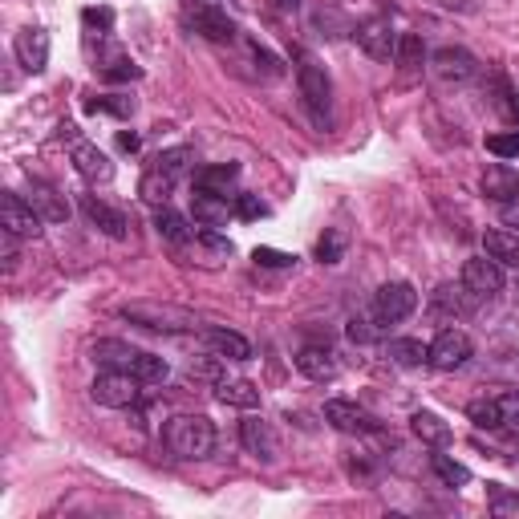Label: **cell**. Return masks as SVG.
I'll return each mask as SVG.
<instances>
[{"label": "cell", "instance_id": "6da1fadb", "mask_svg": "<svg viewBox=\"0 0 519 519\" xmlns=\"http://www.w3.org/2000/svg\"><path fill=\"white\" fill-rule=\"evenodd\" d=\"M94 361H102L106 369H122V374H134L138 382H163L167 378V361L146 353V349H134V345H122V341H98L94 345Z\"/></svg>", "mask_w": 519, "mask_h": 519}, {"label": "cell", "instance_id": "7a4b0ae2", "mask_svg": "<svg viewBox=\"0 0 519 519\" xmlns=\"http://www.w3.org/2000/svg\"><path fill=\"white\" fill-rule=\"evenodd\" d=\"M296 86H301V98H305V110L313 118V126L329 130L333 122V82H329V73L317 57H301V65H296Z\"/></svg>", "mask_w": 519, "mask_h": 519}, {"label": "cell", "instance_id": "3957f363", "mask_svg": "<svg viewBox=\"0 0 519 519\" xmlns=\"http://www.w3.org/2000/svg\"><path fill=\"white\" fill-rule=\"evenodd\" d=\"M163 438H167L171 455H179V459H207L215 451V426L203 414H179V418H171L167 430H163Z\"/></svg>", "mask_w": 519, "mask_h": 519}, {"label": "cell", "instance_id": "277c9868", "mask_svg": "<svg viewBox=\"0 0 519 519\" xmlns=\"http://www.w3.org/2000/svg\"><path fill=\"white\" fill-rule=\"evenodd\" d=\"M187 25H191L199 37L215 41V45L240 41V29H236V21H232V13H228L224 0H195V5L187 9Z\"/></svg>", "mask_w": 519, "mask_h": 519}, {"label": "cell", "instance_id": "5b68a950", "mask_svg": "<svg viewBox=\"0 0 519 519\" xmlns=\"http://www.w3.org/2000/svg\"><path fill=\"white\" fill-rule=\"evenodd\" d=\"M414 309H418V292H414V284H406V280L382 284V288L374 292V305H369V313H374L382 325H398V321H406Z\"/></svg>", "mask_w": 519, "mask_h": 519}, {"label": "cell", "instance_id": "8992f818", "mask_svg": "<svg viewBox=\"0 0 519 519\" xmlns=\"http://www.w3.org/2000/svg\"><path fill=\"white\" fill-rule=\"evenodd\" d=\"M41 224H45V219L37 215V207H33L29 199H21L17 191L0 195V228H5L9 236L33 240V236H41Z\"/></svg>", "mask_w": 519, "mask_h": 519}, {"label": "cell", "instance_id": "52a82bcc", "mask_svg": "<svg viewBox=\"0 0 519 519\" xmlns=\"http://www.w3.org/2000/svg\"><path fill=\"white\" fill-rule=\"evenodd\" d=\"M398 37H402V33H394V21H390V17H369V21L353 25V41H357L369 57H374V61H394Z\"/></svg>", "mask_w": 519, "mask_h": 519}, {"label": "cell", "instance_id": "ba28073f", "mask_svg": "<svg viewBox=\"0 0 519 519\" xmlns=\"http://www.w3.org/2000/svg\"><path fill=\"white\" fill-rule=\"evenodd\" d=\"M142 382L134 378V374H122V369H110V374H102L94 386H90V398L98 402V406H110V410H126V406H134L138 402V390Z\"/></svg>", "mask_w": 519, "mask_h": 519}, {"label": "cell", "instance_id": "9c48e42d", "mask_svg": "<svg viewBox=\"0 0 519 519\" xmlns=\"http://www.w3.org/2000/svg\"><path fill=\"white\" fill-rule=\"evenodd\" d=\"M471 353H475V345H471V337H467L463 329H442V333L434 337L426 361H430L434 369H442V374H451V369H463V365L471 361Z\"/></svg>", "mask_w": 519, "mask_h": 519}, {"label": "cell", "instance_id": "30bf717a", "mask_svg": "<svg viewBox=\"0 0 519 519\" xmlns=\"http://www.w3.org/2000/svg\"><path fill=\"white\" fill-rule=\"evenodd\" d=\"M430 69L438 73L442 82H455V86H467V82L479 78V61H475L463 45H442V49H434Z\"/></svg>", "mask_w": 519, "mask_h": 519}, {"label": "cell", "instance_id": "8fae6325", "mask_svg": "<svg viewBox=\"0 0 519 519\" xmlns=\"http://www.w3.org/2000/svg\"><path fill=\"white\" fill-rule=\"evenodd\" d=\"M325 422L337 426L341 434H378V430H382V422H378L374 414L361 410L357 402H345V398L325 402Z\"/></svg>", "mask_w": 519, "mask_h": 519}, {"label": "cell", "instance_id": "7c38bea8", "mask_svg": "<svg viewBox=\"0 0 519 519\" xmlns=\"http://www.w3.org/2000/svg\"><path fill=\"white\" fill-rule=\"evenodd\" d=\"M13 53H17V65H21L25 73H41V69L49 65V33H45L41 25L21 29L17 41H13Z\"/></svg>", "mask_w": 519, "mask_h": 519}, {"label": "cell", "instance_id": "4fadbf2b", "mask_svg": "<svg viewBox=\"0 0 519 519\" xmlns=\"http://www.w3.org/2000/svg\"><path fill=\"white\" fill-rule=\"evenodd\" d=\"M191 215H195V224L199 228H228V219L236 215V207L228 203V195H211V191H199L191 195Z\"/></svg>", "mask_w": 519, "mask_h": 519}, {"label": "cell", "instance_id": "5bb4252c", "mask_svg": "<svg viewBox=\"0 0 519 519\" xmlns=\"http://www.w3.org/2000/svg\"><path fill=\"white\" fill-rule=\"evenodd\" d=\"M463 284H467L475 296H495V292H503V264L491 260V256L467 260V264H463Z\"/></svg>", "mask_w": 519, "mask_h": 519}, {"label": "cell", "instance_id": "9a60e30c", "mask_svg": "<svg viewBox=\"0 0 519 519\" xmlns=\"http://www.w3.org/2000/svg\"><path fill=\"white\" fill-rule=\"evenodd\" d=\"M82 211H86V219L94 228H102L110 240H126V215L118 211V207H110V203H102L98 195H82Z\"/></svg>", "mask_w": 519, "mask_h": 519}, {"label": "cell", "instance_id": "2e32d148", "mask_svg": "<svg viewBox=\"0 0 519 519\" xmlns=\"http://www.w3.org/2000/svg\"><path fill=\"white\" fill-rule=\"evenodd\" d=\"M73 167H78V175H82L86 183H110V179H114L110 155H102L98 146H90V142H78V146H73Z\"/></svg>", "mask_w": 519, "mask_h": 519}, {"label": "cell", "instance_id": "e0dca14e", "mask_svg": "<svg viewBox=\"0 0 519 519\" xmlns=\"http://www.w3.org/2000/svg\"><path fill=\"white\" fill-rule=\"evenodd\" d=\"M296 369L313 382H333L337 378V357H333L329 345H305L301 353H296Z\"/></svg>", "mask_w": 519, "mask_h": 519}, {"label": "cell", "instance_id": "ac0fdd59", "mask_svg": "<svg viewBox=\"0 0 519 519\" xmlns=\"http://www.w3.org/2000/svg\"><path fill=\"white\" fill-rule=\"evenodd\" d=\"M29 203L37 207V215L45 219V224H65V219H69V203H65V195H61L57 187L41 183V179L29 183Z\"/></svg>", "mask_w": 519, "mask_h": 519}, {"label": "cell", "instance_id": "d6986e66", "mask_svg": "<svg viewBox=\"0 0 519 519\" xmlns=\"http://www.w3.org/2000/svg\"><path fill=\"white\" fill-rule=\"evenodd\" d=\"M240 442L256 455V459H264V463H276V455H280V447H276V434H272V426L264 422V418H248V422H240Z\"/></svg>", "mask_w": 519, "mask_h": 519}, {"label": "cell", "instance_id": "ffe728a7", "mask_svg": "<svg viewBox=\"0 0 519 519\" xmlns=\"http://www.w3.org/2000/svg\"><path fill=\"white\" fill-rule=\"evenodd\" d=\"M203 345H207L215 357H228V361H248V357H252L248 337H240L236 329H219V325H211V329H203Z\"/></svg>", "mask_w": 519, "mask_h": 519}, {"label": "cell", "instance_id": "44dd1931", "mask_svg": "<svg viewBox=\"0 0 519 519\" xmlns=\"http://www.w3.org/2000/svg\"><path fill=\"white\" fill-rule=\"evenodd\" d=\"M475 301H483V296H475L467 284H438V292H434V313H447V317H467L471 309H475Z\"/></svg>", "mask_w": 519, "mask_h": 519}, {"label": "cell", "instance_id": "7402d4cb", "mask_svg": "<svg viewBox=\"0 0 519 519\" xmlns=\"http://www.w3.org/2000/svg\"><path fill=\"white\" fill-rule=\"evenodd\" d=\"M236 179H240V163H211V167L195 171V187L211 191V195H232Z\"/></svg>", "mask_w": 519, "mask_h": 519}, {"label": "cell", "instance_id": "603a6c76", "mask_svg": "<svg viewBox=\"0 0 519 519\" xmlns=\"http://www.w3.org/2000/svg\"><path fill=\"white\" fill-rule=\"evenodd\" d=\"M155 228H159V236L171 244V252L183 248V244L195 236V228L187 224V219H183L179 211H171V207H159V211H155Z\"/></svg>", "mask_w": 519, "mask_h": 519}, {"label": "cell", "instance_id": "cb8c5ba5", "mask_svg": "<svg viewBox=\"0 0 519 519\" xmlns=\"http://www.w3.org/2000/svg\"><path fill=\"white\" fill-rule=\"evenodd\" d=\"M410 430L426 442V447H447V442H451V426L442 422L438 414H430V410H418V414L410 418Z\"/></svg>", "mask_w": 519, "mask_h": 519}, {"label": "cell", "instance_id": "d4e9b609", "mask_svg": "<svg viewBox=\"0 0 519 519\" xmlns=\"http://www.w3.org/2000/svg\"><path fill=\"white\" fill-rule=\"evenodd\" d=\"M483 252L499 264L519 268V232H487L483 236Z\"/></svg>", "mask_w": 519, "mask_h": 519}, {"label": "cell", "instance_id": "484cf974", "mask_svg": "<svg viewBox=\"0 0 519 519\" xmlns=\"http://www.w3.org/2000/svg\"><path fill=\"white\" fill-rule=\"evenodd\" d=\"M215 398L224 402V406H240V410H256L260 406V390L252 386V382H219L215 386Z\"/></svg>", "mask_w": 519, "mask_h": 519}, {"label": "cell", "instance_id": "4316f807", "mask_svg": "<svg viewBox=\"0 0 519 519\" xmlns=\"http://www.w3.org/2000/svg\"><path fill=\"white\" fill-rule=\"evenodd\" d=\"M487 98H491V106H495L507 122L519 126V90H515L507 78H499V73H495V78H491V94H487Z\"/></svg>", "mask_w": 519, "mask_h": 519}, {"label": "cell", "instance_id": "83f0119b", "mask_svg": "<svg viewBox=\"0 0 519 519\" xmlns=\"http://www.w3.org/2000/svg\"><path fill=\"white\" fill-rule=\"evenodd\" d=\"M483 191H487L491 199H499V203H507L511 195H519V175L495 163V167H487V175H483Z\"/></svg>", "mask_w": 519, "mask_h": 519}, {"label": "cell", "instance_id": "f1b7e54d", "mask_svg": "<svg viewBox=\"0 0 519 519\" xmlns=\"http://www.w3.org/2000/svg\"><path fill=\"white\" fill-rule=\"evenodd\" d=\"M345 333H349V341H353V345H378V341L386 337V325H382L374 313H361V317H353V321H349V329H345Z\"/></svg>", "mask_w": 519, "mask_h": 519}, {"label": "cell", "instance_id": "f546056e", "mask_svg": "<svg viewBox=\"0 0 519 519\" xmlns=\"http://www.w3.org/2000/svg\"><path fill=\"white\" fill-rule=\"evenodd\" d=\"M426 357H430V345H422V341H414V337L390 341V361L402 365V369H414V365H422Z\"/></svg>", "mask_w": 519, "mask_h": 519}, {"label": "cell", "instance_id": "4dcf8cb0", "mask_svg": "<svg viewBox=\"0 0 519 519\" xmlns=\"http://www.w3.org/2000/svg\"><path fill=\"white\" fill-rule=\"evenodd\" d=\"M394 65H398L402 73H418V69H422V37H418V33H402V37H398Z\"/></svg>", "mask_w": 519, "mask_h": 519}, {"label": "cell", "instance_id": "1f68e13d", "mask_svg": "<svg viewBox=\"0 0 519 519\" xmlns=\"http://www.w3.org/2000/svg\"><path fill=\"white\" fill-rule=\"evenodd\" d=\"M102 78H106V82H138L142 69H138L126 53H110V57L102 61Z\"/></svg>", "mask_w": 519, "mask_h": 519}, {"label": "cell", "instance_id": "d6a6232c", "mask_svg": "<svg viewBox=\"0 0 519 519\" xmlns=\"http://www.w3.org/2000/svg\"><path fill=\"white\" fill-rule=\"evenodd\" d=\"M430 467H434V475L447 483V487H467V483H471V471H467L463 463H455L451 455H434Z\"/></svg>", "mask_w": 519, "mask_h": 519}, {"label": "cell", "instance_id": "836d02e7", "mask_svg": "<svg viewBox=\"0 0 519 519\" xmlns=\"http://www.w3.org/2000/svg\"><path fill=\"white\" fill-rule=\"evenodd\" d=\"M90 114H114V118H130L134 114V98H122V94H102V98H90L86 102Z\"/></svg>", "mask_w": 519, "mask_h": 519}, {"label": "cell", "instance_id": "e575fe53", "mask_svg": "<svg viewBox=\"0 0 519 519\" xmlns=\"http://www.w3.org/2000/svg\"><path fill=\"white\" fill-rule=\"evenodd\" d=\"M467 414L479 430H499V398H475L467 406Z\"/></svg>", "mask_w": 519, "mask_h": 519}, {"label": "cell", "instance_id": "d590c367", "mask_svg": "<svg viewBox=\"0 0 519 519\" xmlns=\"http://www.w3.org/2000/svg\"><path fill=\"white\" fill-rule=\"evenodd\" d=\"M341 256H345V232L329 228V232L317 240V260H321V264H341Z\"/></svg>", "mask_w": 519, "mask_h": 519}, {"label": "cell", "instance_id": "8d00e7d4", "mask_svg": "<svg viewBox=\"0 0 519 519\" xmlns=\"http://www.w3.org/2000/svg\"><path fill=\"white\" fill-rule=\"evenodd\" d=\"M499 430L519 438V394H499Z\"/></svg>", "mask_w": 519, "mask_h": 519}, {"label": "cell", "instance_id": "74e56055", "mask_svg": "<svg viewBox=\"0 0 519 519\" xmlns=\"http://www.w3.org/2000/svg\"><path fill=\"white\" fill-rule=\"evenodd\" d=\"M82 25H86L90 37H110L114 13H110V9H86V13H82Z\"/></svg>", "mask_w": 519, "mask_h": 519}, {"label": "cell", "instance_id": "f35d334b", "mask_svg": "<svg viewBox=\"0 0 519 519\" xmlns=\"http://www.w3.org/2000/svg\"><path fill=\"white\" fill-rule=\"evenodd\" d=\"M487 151H491L495 159H519V130H511V134H491V138H487Z\"/></svg>", "mask_w": 519, "mask_h": 519}, {"label": "cell", "instance_id": "ab89813d", "mask_svg": "<svg viewBox=\"0 0 519 519\" xmlns=\"http://www.w3.org/2000/svg\"><path fill=\"white\" fill-rule=\"evenodd\" d=\"M236 215L240 219H260V215H268V207H264V199L260 195H236Z\"/></svg>", "mask_w": 519, "mask_h": 519}, {"label": "cell", "instance_id": "60d3db41", "mask_svg": "<svg viewBox=\"0 0 519 519\" xmlns=\"http://www.w3.org/2000/svg\"><path fill=\"white\" fill-rule=\"evenodd\" d=\"M252 260H256L260 268H288L296 256H288V252H276V248H256V252H252Z\"/></svg>", "mask_w": 519, "mask_h": 519}, {"label": "cell", "instance_id": "b9f144b4", "mask_svg": "<svg viewBox=\"0 0 519 519\" xmlns=\"http://www.w3.org/2000/svg\"><path fill=\"white\" fill-rule=\"evenodd\" d=\"M187 374H191V378H199V382H215V386L224 382V374H219V365H215V361H191Z\"/></svg>", "mask_w": 519, "mask_h": 519}, {"label": "cell", "instance_id": "7bdbcfd3", "mask_svg": "<svg viewBox=\"0 0 519 519\" xmlns=\"http://www.w3.org/2000/svg\"><path fill=\"white\" fill-rule=\"evenodd\" d=\"M491 515H511V519H519V491L495 495V499H491Z\"/></svg>", "mask_w": 519, "mask_h": 519}, {"label": "cell", "instance_id": "ee69618b", "mask_svg": "<svg viewBox=\"0 0 519 519\" xmlns=\"http://www.w3.org/2000/svg\"><path fill=\"white\" fill-rule=\"evenodd\" d=\"M499 215H503L507 228H519V195H511L507 203H499Z\"/></svg>", "mask_w": 519, "mask_h": 519}, {"label": "cell", "instance_id": "f6af8a7d", "mask_svg": "<svg viewBox=\"0 0 519 519\" xmlns=\"http://www.w3.org/2000/svg\"><path fill=\"white\" fill-rule=\"evenodd\" d=\"M268 9H272L276 17H288V13L301 9V0H268Z\"/></svg>", "mask_w": 519, "mask_h": 519}, {"label": "cell", "instance_id": "bcb514c9", "mask_svg": "<svg viewBox=\"0 0 519 519\" xmlns=\"http://www.w3.org/2000/svg\"><path fill=\"white\" fill-rule=\"evenodd\" d=\"M118 146H122V151H130V155H134L138 146H142V138H138V134H126V130H122V134H118Z\"/></svg>", "mask_w": 519, "mask_h": 519}]
</instances>
